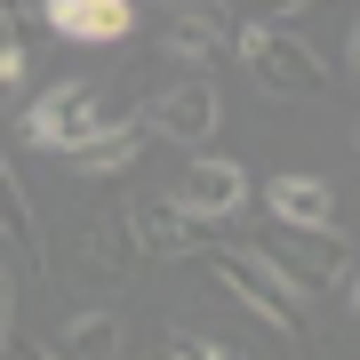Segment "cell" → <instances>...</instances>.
I'll return each instance as SVG.
<instances>
[{"label":"cell","instance_id":"cell-1","mask_svg":"<svg viewBox=\"0 0 360 360\" xmlns=\"http://www.w3.org/2000/svg\"><path fill=\"white\" fill-rule=\"evenodd\" d=\"M112 120H129V112H120L96 80H56L49 96H32L25 112H16V129H25V144H40V153H56V160H72L80 144H96Z\"/></svg>","mask_w":360,"mask_h":360},{"label":"cell","instance_id":"cell-2","mask_svg":"<svg viewBox=\"0 0 360 360\" xmlns=\"http://www.w3.org/2000/svg\"><path fill=\"white\" fill-rule=\"evenodd\" d=\"M217 281L240 296L264 328H281L296 352H312V304H304V288H296L281 264H264L257 248H217Z\"/></svg>","mask_w":360,"mask_h":360},{"label":"cell","instance_id":"cell-3","mask_svg":"<svg viewBox=\"0 0 360 360\" xmlns=\"http://www.w3.org/2000/svg\"><path fill=\"white\" fill-rule=\"evenodd\" d=\"M240 56H248V72L264 80V96H281V104H321V96H328V65H321V49H312L304 32L248 25Z\"/></svg>","mask_w":360,"mask_h":360},{"label":"cell","instance_id":"cell-4","mask_svg":"<svg viewBox=\"0 0 360 360\" xmlns=\"http://www.w3.org/2000/svg\"><path fill=\"white\" fill-rule=\"evenodd\" d=\"M257 257L264 264H281L296 288H336L352 272V257H345V232L336 224H264V240H257Z\"/></svg>","mask_w":360,"mask_h":360},{"label":"cell","instance_id":"cell-5","mask_svg":"<svg viewBox=\"0 0 360 360\" xmlns=\"http://www.w3.org/2000/svg\"><path fill=\"white\" fill-rule=\"evenodd\" d=\"M129 240H136V257H153V264H168V257H200L208 240H217V224H200L193 208H184L176 193H136L129 208Z\"/></svg>","mask_w":360,"mask_h":360},{"label":"cell","instance_id":"cell-6","mask_svg":"<svg viewBox=\"0 0 360 360\" xmlns=\"http://www.w3.org/2000/svg\"><path fill=\"white\" fill-rule=\"evenodd\" d=\"M217 120H224L217 80H176V89H160L153 104H144V129L168 136V144H208V136H217Z\"/></svg>","mask_w":360,"mask_h":360},{"label":"cell","instance_id":"cell-7","mask_svg":"<svg viewBox=\"0 0 360 360\" xmlns=\"http://www.w3.org/2000/svg\"><path fill=\"white\" fill-rule=\"evenodd\" d=\"M176 200L193 208L200 224H224V217H240V208H248V168H240V160L200 153V160L176 176Z\"/></svg>","mask_w":360,"mask_h":360},{"label":"cell","instance_id":"cell-8","mask_svg":"<svg viewBox=\"0 0 360 360\" xmlns=\"http://www.w3.org/2000/svg\"><path fill=\"white\" fill-rule=\"evenodd\" d=\"M72 281H96V288H112V281H129L136 272V240H129V217H80L72 232Z\"/></svg>","mask_w":360,"mask_h":360},{"label":"cell","instance_id":"cell-9","mask_svg":"<svg viewBox=\"0 0 360 360\" xmlns=\"http://www.w3.org/2000/svg\"><path fill=\"white\" fill-rule=\"evenodd\" d=\"M240 40H248V25H240L232 8H184L176 25L160 32V49L176 56V65H200V72H217V56H224V49H240Z\"/></svg>","mask_w":360,"mask_h":360},{"label":"cell","instance_id":"cell-10","mask_svg":"<svg viewBox=\"0 0 360 360\" xmlns=\"http://www.w3.org/2000/svg\"><path fill=\"white\" fill-rule=\"evenodd\" d=\"M32 16H49V32L56 40H80V49H112V40L136 32L129 0H49V8H32Z\"/></svg>","mask_w":360,"mask_h":360},{"label":"cell","instance_id":"cell-11","mask_svg":"<svg viewBox=\"0 0 360 360\" xmlns=\"http://www.w3.org/2000/svg\"><path fill=\"white\" fill-rule=\"evenodd\" d=\"M136 153H144V112L112 120V129H104L96 144H80V153H72L65 168H72V184H96V176H120V168H129Z\"/></svg>","mask_w":360,"mask_h":360},{"label":"cell","instance_id":"cell-12","mask_svg":"<svg viewBox=\"0 0 360 360\" xmlns=\"http://www.w3.org/2000/svg\"><path fill=\"white\" fill-rule=\"evenodd\" d=\"M264 208H272V224H336V193L321 176H272Z\"/></svg>","mask_w":360,"mask_h":360},{"label":"cell","instance_id":"cell-13","mask_svg":"<svg viewBox=\"0 0 360 360\" xmlns=\"http://www.w3.org/2000/svg\"><path fill=\"white\" fill-rule=\"evenodd\" d=\"M0 232H8V240H25V264H32V272H49L40 217H32V200H25V184H16V168H8V160H0Z\"/></svg>","mask_w":360,"mask_h":360},{"label":"cell","instance_id":"cell-14","mask_svg":"<svg viewBox=\"0 0 360 360\" xmlns=\"http://www.w3.org/2000/svg\"><path fill=\"white\" fill-rule=\"evenodd\" d=\"M56 360H120V321L112 312H72L56 328Z\"/></svg>","mask_w":360,"mask_h":360},{"label":"cell","instance_id":"cell-15","mask_svg":"<svg viewBox=\"0 0 360 360\" xmlns=\"http://www.w3.org/2000/svg\"><path fill=\"white\" fill-rule=\"evenodd\" d=\"M0 112H25V40H0Z\"/></svg>","mask_w":360,"mask_h":360},{"label":"cell","instance_id":"cell-16","mask_svg":"<svg viewBox=\"0 0 360 360\" xmlns=\"http://www.w3.org/2000/svg\"><path fill=\"white\" fill-rule=\"evenodd\" d=\"M8 321H16V281H8V264H0V360H8Z\"/></svg>","mask_w":360,"mask_h":360},{"label":"cell","instance_id":"cell-17","mask_svg":"<svg viewBox=\"0 0 360 360\" xmlns=\"http://www.w3.org/2000/svg\"><path fill=\"white\" fill-rule=\"evenodd\" d=\"M345 72H352V80H345V89L360 96V8H352V40H345Z\"/></svg>","mask_w":360,"mask_h":360},{"label":"cell","instance_id":"cell-18","mask_svg":"<svg viewBox=\"0 0 360 360\" xmlns=\"http://www.w3.org/2000/svg\"><path fill=\"white\" fill-rule=\"evenodd\" d=\"M16 360H56V352H40V345H32V352H16Z\"/></svg>","mask_w":360,"mask_h":360},{"label":"cell","instance_id":"cell-19","mask_svg":"<svg viewBox=\"0 0 360 360\" xmlns=\"http://www.w3.org/2000/svg\"><path fill=\"white\" fill-rule=\"evenodd\" d=\"M0 40H16V32H8V8H0Z\"/></svg>","mask_w":360,"mask_h":360},{"label":"cell","instance_id":"cell-20","mask_svg":"<svg viewBox=\"0 0 360 360\" xmlns=\"http://www.w3.org/2000/svg\"><path fill=\"white\" fill-rule=\"evenodd\" d=\"M352 312H360V272H352Z\"/></svg>","mask_w":360,"mask_h":360},{"label":"cell","instance_id":"cell-21","mask_svg":"<svg viewBox=\"0 0 360 360\" xmlns=\"http://www.w3.org/2000/svg\"><path fill=\"white\" fill-rule=\"evenodd\" d=\"M352 144H360V136H352Z\"/></svg>","mask_w":360,"mask_h":360}]
</instances>
